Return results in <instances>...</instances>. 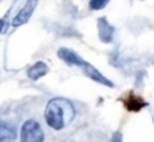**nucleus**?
Returning a JSON list of instances; mask_svg holds the SVG:
<instances>
[{
    "label": "nucleus",
    "mask_w": 154,
    "mask_h": 142,
    "mask_svg": "<svg viewBox=\"0 0 154 142\" xmlns=\"http://www.w3.org/2000/svg\"><path fill=\"white\" fill-rule=\"evenodd\" d=\"M75 117V108L73 105L61 97H55L48 102L45 109V120L48 126L54 130L64 129Z\"/></svg>",
    "instance_id": "nucleus-1"
},
{
    "label": "nucleus",
    "mask_w": 154,
    "mask_h": 142,
    "mask_svg": "<svg viewBox=\"0 0 154 142\" xmlns=\"http://www.w3.org/2000/svg\"><path fill=\"white\" fill-rule=\"evenodd\" d=\"M21 142H44V130L35 120H29L21 127Z\"/></svg>",
    "instance_id": "nucleus-2"
},
{
    "label": "nucleus",
    "mask_w": 154,
    "mask_h": 142,
    "mask_svg": "<svg viewBox=\"0 0 154 142\" xmlns=\"http://www.w3.org/2000/svg\"><path fill=\"white\" fill-rule=\"evenodd\" d=\"M36 5H38V0H27V2H26V5L23 6V9H21V11L17 14V17L14 18L12 26H14V27H18V26L26 24V23L30 20L32 14L35 12Z\"/></svg>",
    "instance_id": "nucleus-3"
},
{
    "label": "nucleus",
    "mask_w": 154,
    "mask_h": 142,
    "mask_svg": "<svg viewBox=\"0 0 154 142\" xmlns=\"http://www.w3.org/2000/svg\"><path fill=\"white\" fill-rule=\"evenodd\" d=\"M57 55L64 61V63H67V64H70V66H79V67H82L87 61H84L76 52H73L72 49H67V48H60L58 49V52H57Z\"/></svg>",
    "instance_id": "nucleus-4"
},
{
    "label": "nucleus",
    "mask_w": 154,
    "mask_h": 142,
    "mask_svg": "<svg viewBox=\"0 0 154 142\" xmlns=\"http://www.w3.org/2000/svg\"><path fill=\"white\" fill-rule=\"evenodd\" d=\"M123 103H124V108L127 111H132V112H138V111H141L142 108L147 106V102L142 97H139V96H136V94H132V93L123 99Z\"/></svg>",
    "instance_id": "nucleus-5"
},
{
    "label": "nucleus",
    "mask_w": 154,
    "mask_h": 142,
    "mask_svg": "<svg viewBox=\"0 0 154 142\" xmlns=\"http://www.w3.org/2000/svg\"><path fill=\"white\" fill-rule=\"evenodd\" d=\"M97 32H99V38L105 44L112 42V36H114V27L108 23L106 18H100L97 21Z\"/></svg>",
    "instance_id": "nucleus-6"
},
{
    "label": "nucleus",
    "mask_w": 154,
    "mask_h": 142,
    "mask_svg": "<svg viewBox=\"0 0 154 142\" xmlns=\"http://www.w3.org/2000/svg\"><path fill=\"white\" fill-rule=\"evenodd\" d=\"M82 69H84V73H85L88 78H91L93 81H96V82H99V84H103V85H106V87H114V84H112L109 79H106L102 73H100L96 67H93L91 64L85 63V64L82 66Z\"/></svg>",
    "instance_id": "nucleus-7"
},
{
    "label": "nucleus",
    "mask_w": 154,
    "mask_h": 142,
    "mask_svg": "<svg viewBox=\"0 0 154 142\" xmlns=\"http://www.w3.org/2000/svg\"><path fill=\"white\" fill-rule=\"evenodd\" d=\"M15 136V127L9 123L0 121V142H14Z\"/></svg>",
    "instance_id": "nucleus-8"
},
{
    "label": "nucleus",
    "mask_w": 154,
    "mask_h": 142,
    "mask_svg": "<svg viewBox=\"0 0 154 142\" xmlns=\"http://www.w3.org/2000/svg\"><path fill=\"white\" fill-rule=\"evenodd\" d=\"M47 73H48V66H47L44 61H38V63H35V64L29 69L27 76H29L30 79H39V78L45 76Z\"/></svg>",
    "instance_id": "nucleus-9"
},
{
    "label": "nucleus",
    "mask_w": 154,
    "mask_h": 142,
    "mask_svg": "<svg viewBox=\"0 0 154 142\" xmlns=\"http://www.w3.org/2000/svg\"><path fill=\"white\" fill-rule=\"evenodd\" d=\"M109 0H90V9L93 11H100L108 5Z\"/></svg>",
    "instance_id": "nucleus-10"
},
{
    "label": "nucleus",
    "mask_w": 154,
    "mask_h": 142,
    "mask_svg": "<svg viewBox=\"0 0 154 142\" xmlns=\"http://www.w3.org/2000/svg\"><path fill=\"white\" fill-rule=\"evenodd\" d=\"M111 142H123V135H121L120 132L114 133V136H112V139H111Z\"/></svg>",
    "instance_id": "nucleus-11"
},
{
    "label": "nucleus",
    "mask_w": 154,
    "mask_h": 142,
    "mask_svg": "<svg viewBox=\"0 0 154 142\" xmlns=\"http://www.w3.org/2000/svg\"><path fill=\"white\" fill-rule=\"evenodd\" d=\"M3 29H5V21H3V20H0V33L3 32Z\"/></svg>",
    "instance_id": "nucleus-12"
}]
</instances>
